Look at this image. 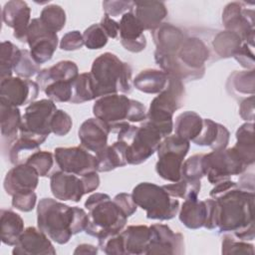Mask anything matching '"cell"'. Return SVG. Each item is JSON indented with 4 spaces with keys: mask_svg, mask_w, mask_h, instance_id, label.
Instances as JSON below:
<instances>
[{
    "mask_svg": "<svg viewBox=\"0 0 255 255\" xmlns=\"http://www.w3.org/2000/svg\"><path fill=\"white\" fill-rule=\"evenodd\" d=\"M209 195L215 201V229L243 241L254 240V192L227 179L216 183Z\"/></svg>",
    "mask_w": 255,
    "mask_h": 255,
    "instance_id": "6da1fadb",
    "label": "cell"
},
{
    "mask_svg": "<svg viewBox=\"0 0 255 255\" xmlns=\"http://www.w3.org/2000/svg\"><path fill=\"white\" fill-rule=\"evenodd\" d=\"M88 213L53 198H42L37 206V225L58 244H66L72 235L86 230Z\"/></svg>",
    "mask_w": 255,
    "mask_h": 255,
    "instance_id": "7a4b0ae2",
    "label": "cell"
},
{
    "mask_svg": "<svg viewBox=\"0 0 255 255\" xmlns=\"http://www.w3.org/2000/svg\"><path fill=\"white\" fill-rule=\"evenodd\" d=\"M88 209V224L86 233L96 237L98 242L122 232L128 217L117 203L106 193L91 194L85 202Z\"/></svg>",
    "mask_w": 255,
    "mask_h": 255,
    "instance_id": "3957f363",
    "label": "cell"
},
{
    "mask_svg": "<svg viewBox=\"0 0 255 255\" xmlns=\"http://www.w3.org/2000/svg\"><path fill=\"white\" fill-rule=\"evenodd\" d=\"M91 78L97 99L112 94H129L132 90V70L117 55L106 52L97 57L91 68Z\"/></svg>",
    "mask_w": 255,
    "mask_h": 255,
    "instance_id": "277c9868",
    "label": "cell"
},
{
    "mask_svg": "<svg viewBox=\"0 0 255 255\" xmlns=\"http://www.w3.org/2000/svg\"><path fill=\"white\" fill-rule=\"evenodd\" d=\"M145 106L125 95L112 94L96 100L93 106L95 118L105 122L116 132L125 123H141L146 120Z\"/></svg>",
    "mask_w": 255,
    "mask_h": 255,
    "instance_id": "5b68a950",
    "label": "cell"
},
{
    "mask_svg": "<svg viewBox=\"0 0 255 255\" xmlns=\"http://www.w3.org/2000/svg\"><path fill=\"white\" fill-rule=\"evenodd\" d=\"M118 139L126 144L128 164L137 165L146 161L158 148L162 136L145 121L139 127L125 123L117 131Z\"/></svg>",
    "mask_w": 255,
    "mask_h": 255,
    "instance_id": "8992f818",
    "label": "cell"
},
{
    "mask_svg": "<svg viewBox=\"0 0 255 255\" xmlns=\"http://www.w3.org/2000/svg\"><path fill=\"white\" fill-rule=\"evenodd\" d=\"M131 195L134 203L145 210L148 219L170 220L179 211V201L157 184L140 182L133 187Z\"/></svg>",
    "mask_w": 255,
    "mask_h": 255,
    "instance_id": "52a82bcc",
    "label": "cell"
},
{
    "mask_svg": "<svg viewBox=\"0 0 255 255\" xmlns=\"http://www.w3.org/2000/svg\"><path fill=\"white\" fill-rule=\"evenodd\" d=\"M57 107L50 99H42L28 105L22 116L19 136L35 140L40 145L51 131V120Z\"/></svg>",
    "mask_w": 255,
    "mask_h": 255,
    "instance_id": "ba28073f",
    "label": "cell"
},
{
    "mask_svg": "<svg viewBox=\"0 0 255 255\" xmlns=\"http://www.w3.org/2000/svg\"><path fill=\"white\" fill-rule=\"evenodd\" d=\"M190 148V141L175 134L164 137L156 152L158 160L155 164L156 173L164 180L176 182L181 178L183 159Z\"/></svg>",
    "mask_w": 255,
    "mask_h": 255,
    "instance_id": "9c48e42d",
    "label": "cell"
},
{
    "mask_svg": "<svg viewBox=\"0 0 255 255\" xmlns=\"http://www.w3.org/2000/svg\"><path fill=\"white\" fill-rule=\"evenodd\" d=\"M202 165L204 175L213 185L229 179L232 175L244 173L248 167L234 147L203 153Z\"/></svg>",
    "mask_w": 255,
    "mask_h": 255,
    "instance_id": "30bf717a",
    "label": "cell"
},
{
    "mask_svg": "<svg viewBox=\"0 0 255 255\" xmlns=\"http://www.w3.org/2000/svg\"><path fill=\"white\" fill-rule=\"evenodd\" d=\"M222 23L227 31L239 35L242 41L254 47V10L244 2H230L222 12Z\"/></svg>",
    "mask_w": 255,
    "mask_h": 255,
    "instance_id": "8fae6325",
    "label": "cell"
},
{
    "mask_svg": "<svg viewBox=\"0 0 255 255\" xmlns=\"http://www.w3.org/2000/svg\"><path fill=\"white\" fill-rule=\"evenodd\" d=\"M27 43L32 58L41 66L52 59L58 47L59 38L57 33L48 29L40 18H34L28 27Z\"/></svg>",
    "mask_w": 255,
    "mask_h": 255,
    "instance_id": "7c38bea8",
    "label": "cell"
},
{
    "mask_svg": "<svg viewBox=\"0 0 255 255\" xmlns=\"http://www.w3.org/2000/svg\"><path fill=\"white\" fill-rule=\"evenodd\" d=\"M55 160L60 170L82 176L97 171V157L81 146L57 147L54 150Z\"/></svg>",
    "mask_w": 255,
    "mask_h": 255,
    "instance_id": "4fadbf2b",
    "label": "cell"
},
{
    "mask_svg": "<svg viewBox=\"0 0 255 255\" xmlns=\"http://www.w3.org/2000/svg\"><path fill=\"white\" fill-rule=\"evenodd\" d=\"M179 220L189 229L205 227L215 229V201L213 198L198 200V198L185 199L179 210Z\"/></svg>",
    "mask_w": 255,
    "mask_h": 255,
    "instance_id": "5bb4252c",
    "label": "cell"
},
{
    "mask_svg": "<svg viewBox=\"0 0 255 255\" xmlns=\"http://www.w3.org/2000/svg\"><path fill=\"white\" fill-rule=\"evenodd\" d=\"M39 85L30 79L11 77L0 81V104L20 107L35 102Z\"/></svg>",
    "mask_w": 255,
    "mask_h": 255,
    "instance_id": "9a60e30c",
    "label": "cell"
},
{
    "mask_svg": "<svg viewBox=\"0 0 255 255\" xmlns=\"http://www.w3.org/2000/svg\"><path fill=\"white\" fill-rule=\"evenodd\" d=\"M211 56V48L203 38L188 34L174 54L179 63L192 71H205V63Z\"/></svg>",
    "mask_w": 255,
    "mask_h": 255,
    "instance_id": "2e32d148",
    "label": "cell"
},
{
    "mask_svg": "<svg viewBox=\"0 0 255 255\" xmlns=\"http://www.w3.org/2000/svg\"><path fill=\"white\" fill-rule=\"evenodd\" d=\"M150 228V241L145 254H183L184 237L173 232L169 226L161 223L152 224Z\"/></svg>",
    "mask_w": 255,
    "mask_h": 255,
    "instance_id": "e0dca14e",
    "label": "cell"
},
{
    "mask_svg": "<svg viewBox=\"0 0 255 255\" xmlns=\"http://www.w3.org/2000/svg\"><path fill=\"white\" fill-rule=\"evenodd\" d=\"M14 255H55L56 249L49 236L39 228L27 227L12 250Z\"/></svg>",
    "mask_w": 255,
    "mask_h": 255,
    "instance_id": "ac0fdd59",
    "label": "cell"
},
{
    "mask_svg": "<svg viewBox=\"0 0 255 255\" xmlns=\"http://www.w3.org/2000/svg\"><path fill=\"white\" fill-rule=\"evenodd\" d=\"M39 182V174L34 167L27 163L14 165L4 178L3 187L7 194L14 196L21 193L33 192Z\"/></svg>",
    "mask_w": 255,
    "mask_h": 255,
    "instance_id": "d6986e66",
    "label": "cell"
},
{
    "mask_svg": "<svg viewBox=\"0 0 255 255\" xmlns=\"http://www.w3.org/2000/svg\"><path fill=\"white\" fill-rule=\"evenodd\" d=\"M2 20L14 29L13 36L22 43H27V32L31 22V9L25 1L11 0L2 9Z\"/></svg>",
    "mask_w": 255,
    "mask_h": 255,
    "instance_id": "ffe728a7",
    "label": "cell"
},
{
    "mask_svg": "<svg viewBox=\"0 0 255 255\" xmlns=\"http://www.w3.org/2000/svg\"><path fill=\"white\" fill-rule=\"evenodd\" d=\"M50 188L52 194L63 201L79 202L86 194L81 177L76 174L58 170L50 176Z\"/></svg>",
    "mask_w": 255,
    "mask_h": 255,
    "instance_id": "44dd1931",
    "label": "cell"
},
{
    "mask_svg": "<svg viewBox=\"0 0 255 255\" xmlns=\"http://www.w3.org/2000/svg\"><path fill=\"white\" fill-rule=\"evenodd\" d=\"M184 99L185 89L183 82L168 76L166 87L151 101L149 110H155L173 116L174 112L183 106Z\"/></svg>",
    "mask_w": 255,
    "mask_h": 255,
    "instance_id": "7402d4cb",
    "label": "cell"
},
{
    "mask_svg": "<svg viewBox=\"0 0 255 255\" xmlns=\"http://www.w3.org/2000/svg\"><path fill=\"white\" fill-rule=\"evenodd\" d=\"M120 38L122 46L131 53H139L146 47V39L143 28L132 13L127 12L119 22Z\"/></svg>",
    "mask_w": 255,
    "mask_h": 255,
    "instance_id": "603a6c76",
    "label": "cell"
},
{
    "mask_svg": "<svg viewBox=\"0 0 255 255\" xmlns=\"http://www.w3.org/2000/svg\"><path fill=\"white\" fill-rule=\"evenodd\" d=\"M110 127L97 118L86 120L78 130L81 145L90 151L97 153L108 145Z\"/></svg>",
    "mask_w": 255,
    "mask_h": 255,
    "instance_id": "cb8c5ba5",
    "label": "cell"
},
{
    "mask_svg": "<svg viewBox=\"0 0 255 255\" xmlns=\"http://www.w3.org/2000/svg\"><path fill=\"white\" fill-rule=\"evenodd\" d=\"M132 13L143 30L153 31L163 23L167 16V9L161 1H133Z\"/></svg>",
    "mask_w": 255,
    "mask_h": 255,
    "instance_id": "d4e9b609",
    "label": "cell"
},
{
    "mask_svg": "<svg viewBox=\"0 0 255 255\" xmlns=\"http://www.w3.org/2000/svg\"><path fill=\"white\" fill-rule=\"evenodd\" d=\"M22 117L18 107L0 104L1 141L3 152H7L10 145L19 137Z\"/></svg>",
    "mask_w": 255,
    "mask_h": 255,
    "instance_id": "484cf974",
    "label": "cell"
},
{
    "mask_svg": "<svg viewBox=\"0 0 255 255\" xmlns=\"http://www.w3.org/2000/svg\"><path fill=\"white\" fill-rule=\"evenodd\" d=\"M229 130L210 119H203V127L199 135L192 140L196 145L209 146L212 150L224 149L229 142Z\"/></svg>",
    "mask_w": 255,
    "mask_h": 255,
    "instance_id": "4316f807",
    "label": "cell"
},
{
    "mask_svg": "<svg viewBox=\"0 0 255 255\" xmlns=\"http://www.w3.org/2000/svg\"><path fill=\"white\" fill-rule=\"evenodd\" d=\"M151 36L156 47L155 50L174 55L187 34L174 25L162 23L156 29L151 31Z\"/></svg>",
    "mask_w": 255,
    "mask_h": 255,
    "instance_id": "83f0119b",
    "label": "cell"
},
{
    "mask_svg": "<svg viewBox=\"0 0 255 255\" xmlns=\"http://www.w3.org/2000/svg\"><path fill=\"white\" fill-rule=\"evenodd\" d=\"M79 76V69L75 62L70 60L60 61L54 66L43 69L37 75L36 82L39 85L41 91L51 83L60 82V81H67L73 82Z\"/></svg>",
    "mask_w": 255,
    "mask_h": 255,
    "instance_id": "f1b7e54d",
    "label": "cell"
},
{
    "mask_svg": "<svg viewBox=\"0 0 255 255\" xmlns=\"http://www.w3.org/2000/svg\"><path fill=\"white\" fill-rule=\"evenodd\" d=\"M153 55L155 63L162 72L182 82L199 80L205 74V71H192L185 68L181 63L178 62L174 55L166 54L157 50L154 51Z\"/></svg>",
    "mask_w": 255,
    "mask_h": 255,
    "instance_id": "f546056e",
    "label": "cell"
},
{
    "mask_svg": "<svg viewBox=\"0 0 255 255\" xmlns=\"http://www.w3.org/2000/svg\"><path fill=\"white\" fill-rule=\"evenodd\" d=\"M124 239L125 254H145L150 241V228L146 225H130L121 232Z\"/></svg>",
    "mask_w": 255,
    "mask_h": 255,
    "instance_id": "4dcf8cb0",
    "label": "cell"
},
{
    "mask_svg": "<svg viewBox=\"0 0 255 255\" xmlns=\"http://www.w3.org/2000/svg\"><path fill=\"white\" fill-rule=\"evenodd\" d=\"M97 171L108 172L118 167L128 164L126 159V144L122 140L115 141L112 145H107L96 153Z\"/></svg>",
    "mask_w": 255,
    "mask_h": 255,
    "instance_id": "1f68e13d",
    "label": "cell"
},
{
    "mask_svg": "<svg viewBox=\"0 0 255 255\" xmlns=\"http://www.w3.org/2000/svg\"><path fill=\"white\" fill-rule=\"evenodd\" d=\"M168 82V75L161 70L145 69L140 71L132 80L134 88L145 94H159Z\"/></svg>",
    "mask_w": 255,
    "mask_h": 255,
    "instance_id": "d6a6232c",
    "label": "cell"
},
{
    "mask_svg": "<svg viewBox=\"0 0 255 255\" xmlns=\"http://www.w3.org/2000/svg\"><path fill=\"white\" fill-rule=\"evenodd\" d=\"M24 231L22 217L10 209L0 211V232L2 243L14 246Z\"/></svg>",
    "mask_w": 255,
    "mask_h": 255,
    "instance_id": "836d02e7",
    "label": "cell"
},
{
    "mask_svg": "<svg viewBox=\"0 0 255 255\" xmlns=\"http://www.w3.org/2000/svg\"><path fill=\"white\" fill-rule=\"evenodd\" d=\"M255 71H235L233 72L226 83V90L234 98H247L254 96L255 92Z\"/></svg>",
    "mask_w": 255,
    "mask_h": 255,
    "instance_id": "e575fe53",
    "label": "cell"
},
{
    "mask_svg": "<svg viewBox=\"0 0 255 255\" xmlns=\"http://www.w3.org/2000/svg\"><path fill=\"white\" fill-rule=\"evenodd\" d=\"M236 144L233 146L247 166L255 161V143H254V124L245 123L236 130Z\"/></svg>",
    "mask_w": 255,
    "mask_h": 255,
    "instance_id": "d590c367",
    "label": "cell"
},
{
    "mask_svg": "<svg viewBox=\"0 0 255 255\" xmlns=\"http://www.w3.org/2000/svg\"><path fill=\"white\" fill-rule=\"evenodd\" d=\"M203 119L192 111H186L177 116L173 125L175 135L188 141L195 139L201 132Z\"/></svg>",
    "mask_w": 255,
    "mask_h": 255,
    "instance_id": "8d00e7d4",
    "label": "cell"
},
{
    "mask_svg": "<svg viewBox=\"0 0 255 255\" xmlns=\"http://www.w3.org/2000/svg\"><path fill=\"white\" fill-rule=\"evenodd\" d=\"M243 43L239 35L234 32L218 31L211 41V50H213L217 59H227L234 57Z\"/></svg>",
    "mask_w": 255,
    "mask_h": 255,
    "instance_id": "74e56055",
    "label": "cell"
},
{
    "mask_svg": "<svg viewBox=\"0 0 255 255\" xmlns=\"http://www.w3.org/2000/svg\"><path fill=\"white\" fill-rule=\"evenodd\" d=\"M38 150H40V144L38 142L27 137L19 136L8 148L7 155L9 161L17 165L26 163L28 158Z\"/></svg>",
    "mask_w": 255,
    "mask_h": 255,
    "instance_id": "f35d334b",
    "label": "cell"
},
{
    "mask_svg": "<svg viewBox=\"0 0 255 255\" xmlns=\"http://www.w3.org/2000/svg\"><path fill=\"white\" fill-rule=\"evenodd\" d=\"M97 99L95 86L90 73H82L72 84V98L70 103L83 104Z\"/></svg>",
    "mask_w": 255,
    "mask_h": 255,
    "instance_id": "ab89813d",
    "label": "cell"
},
{
    "mask_svg": "<svg viewBox=\"0 0 255 255\" xmlns=\"http://www.w3.org/2000/svg\"><path fill=\"white\" fill-rule=\"evenodd\" d=\"M20 50L16 45L9 41L1 43L0 48V80L11 78L14 65L20 54Z\"/></svg>",
    "mask_w": 255,
    "mask_h": 255,
    "instance_id": "60d3db41",
    "label": "cell"
},
{
    "mask_svg": "<svg viewBox=\"0 0 255 255\" xmlns=\"http://www.w3.org/2000/svg\"><path fill=\"white\" fill-rule=\"evenodd\" d=\"M162 187L172 197L191 199L197 198L200 192L201 183L200 181H189L184 178H180L178 181L162 185Z\"/></svg>",
    "mask_w": 255,
    "mask_h": 255,
    "instance_id": "b9f144b4",
    "label": "cell"
},
{
    "mask_svg": "<svg viewBox=\"0 0 255 255\" xmlns=\"http://www.w3.org/2000/svg\"><path fill=\"white\" fill-rule=\"evenodd\" d=\"M39 18L42 23L54 33L61 31L66 23V13L64 9L57 4L44 7Z\"/></svg>",
    "mask_w": 255,
    "mask_h": 255,
    "instance_id": "7bdbcfd3",
    "label": "cell"
},
{
    "mask_svg": "<svg viewBox=\"0 0 255 255\" xmlns=\"http://www.w3.org/2000/svg\"><path fill=\"white\" fill-rule=\"evenodd\" d=\"M41 71L40 65H38L31 56V53L27 49H21L17 61L14 65L13 72L23 79H30Z\"/></svg>",
    "mask_w": 255,
    "mask_h": 255,
    "instance_id": "ee69618b",
    "label": "cell"
},
{
    "mask_svg": "<svg viewBox=\"0 0 255 255\" xmlns=\"http://www.w3.org/2000/svg\"><path fill=\"white\" fill-rule=\"evenodd\" d=\"M202 157L203 153H197L184 160L181 168V178L189 181H200L204 176Z\"/></svg>",
    "mask_w": 255,
    "mask_h": 255,
    "instance_id": "f6af8a7d",
    "label": "cell"
},
{
    "mask_svg": "<svg viewBox=\"0 0 255 255\" xmlns=\"http://www.w3.org/2000/svg\"><path fill=\"white\" fill-rule=\"evenodd\" d=\"M54 160L55 157L50 151L38 150L28 158L26 163L34 167L39 176L46 177L50 174V171L54 165Z\"/></svg>",
    "mask_w": 255,
    "mask_h": 255,
    "instance_id": "bcb514c9",
    "label": "cell"
},
{
    "mask_svg": "<svg viewBox=\"0 0 255 255\" xmlns=\"http://www.w3.org/2000/svg\"><path fill=\"white\" fill-rule=\"evenodd\" d=\"M74 82V81H73ZM73 82L60 81L49 84L45 89L44 93L54 103H67L72 98V84Z\"/></svg>",
    "mask_w": 255,
    "mask_h": 255,
    "instance_id": "7dc6e473",
    "label": "cell"
},
{
    "mask_svg": "<svg viewBox=\"0 0 255 255\" xmlns=\"http://www.w3.org/2000/svg\"><path fill=\"white\" fill-rule=\"evenodd\" d=\"M222 254H249L254 255V246L237 239L233 234H225L221 243Z\"/></svg>",
    "mask_w": 255,
    "mask_h": 255,
    "instance_id": "c3c4849f",
    "label": "cell"
},
{
    "mask_svg": "<svg viewBox=\"0 0 255 255\" xmlns=\"http://www.w3.org/2000/svg\"><path fill=\"white\" fill-rule=\"evenodd\" d=\"M83 39L84 45L88 49L97 50L102 49L107 45L109 37L100 24H93L84 31Z\"/></svg>",
    "mask_w": 255,
    "mask_h": 255,
    "instance_id": "681fc988",
    "label": "cell"
},
{
    "mask_svg": "<svg viewBox=\"0 0 255 255\" xmlns=\"http://www.w3.org/2000/svg\"><path fill=\"white\" fill-rule=\"evenodd\" d=\"M73 126L72 118L63 110H57L51 120V131L58 136L66 135Z\"/></svg>",
    "mask_w": 255,
    "mask_h": 255,
    "instance_id": "f907efd6",
    "label": "cell"
},
{
    "mask_svg": "<svg viewBox=\"0 0 255 255\" xmlns=\"http://www.w3.org/2000/svg\"><path fill=\"white\" fill-rule=\"evenodd\" d=\"M133 1H124V0H112V1H104L103 9L105 14L113 17H122L127 12L132 10Z\"/></svg>",
    "mask_w": 255,
    "mask_h": 255,
    "instance_id": "816d5d0a",
    "label": "cell"
},
{
    "mask_svg": "<svg viewBox=\"0 0 255 255\" xmlns=\"http://www.w3.org/2000/svg\"><path fill=\"white\" fill-rule=\"evenodd\" d=\"M99 247L104 253L108 255L125 254L124 239L121 232L105 239L102 242H99Z\"/></svg>",
    "mask_w": 255,
    "mask_h": 255,
    "instance_id": "f5cc1de1",
    "label": "cell"
},
{
    "mask_svg": "<svg viewBox=\"0 0 255 255\" xmlns=\"http://www.w3.org/2000/svg\"><path fill=\"white\" fill-rule=\"evenodd\" d=\"M37 201L36 193H21L12 196V206L22 212H29L34 209Z\"/></svg>",
    "mask_w": 255,
    "mask_h": 255,
    "instance_id": "db71d44e",
    "label": "cell"
},
{
    "mask_svg": "<svg viewBox=\"0 0 255 255\" xmlns=\"http://www.w3.org/2000/svg\"><path fill=\"white\" fill-rule=\"evenodd\" d=\"M84 46L83 34L74 30L66 33L60 42V48L64 51H76Z\"/></svg>",
    "mask_w": 255,
    "mask_h": 255,
    "instance_id": "11a10c76",
    "label": "cell"
},
{
    "mask_svg": "<svg viewBox=\"0 0 255 255\" xmlns=\"http://www.w3.org/2000/svg\"><path fill=\"white\" fill-rule=\"evenodd\" d=\"M253 47L249 46L246 43H243L239 50L234 55V59L245 69L254 70V53Z\"/></svg>",
    "mask_w": 255,
    "mask_h": 255,
    "instance_id": "9f6ffc18",
    "label": "cell"
},
{
    "mask_svg": "<svg viewBox=\"0 0 255 255\" xmlns=\"http://www.w3.org/2000/svg\"><path fill=\"white\" fill-rule=\"evenodd\" d=\"M113 200L117 203V205L122 209V211L126 214L127 217L131 216L136 212L137 205L134 203L132 199V195L126 192H121L117 194Z\"/></svg>",
    "mask_w": 255,
    "mask_h": 255,
    "instance_id": "6f0895ef",
    "label": "cell"
},
{
    "mask_svg": "<svg viewBox=\"0 0 255 255\" xmlns=\"http://www.w3.org/2000/svg\"><path fill=\"white\" fill-rule=\"evenodd\" d=\"M239 115L244 121L253 123V120H254V96L244 98L240 102Z\"/></svg>",
    "mask_w": 255,
    "mask_h": 255,
    "instance_id": "680465c9",
    "label": "cell"
},
{
    "mask_svg": "<svg viewBox=\"0 0 255 255\" xmlns=\"http://www.w3.org/2000/svg\"><path fill=\"white\" fill-rule=\"evenodd\" d=\"M99 24L101 25V27L103 28V30L105 31V33L109 38L115 39L118 37L119 31H120L119 22H117L116 20H114L113 18L105 14Z\"/></svg>",
    "mask_w": 255,
    "mask_h": 255,
    "instance_id": "91938a15",
    "label": "cell"
},
{
    "mask_svg": "<svg viewBox=\"0 0 255 255\" xmlns=\"http://www.w3.org/2000/svg\"><path fill=\"white\" fill-rule=\"evenodd\" d=\"M81 178L84 183L86 194L95 191L100 186V176L97 171H92V172L86 173V174L82 175Z\"/></svg>",
    "mask_w": 255,
    "mask_h": 255,
    "instance_id": "94428289",
    "label": "cell"
},
{
    "mask_svg": "<svg viewBox=\"0 0 255 255\" xmlns=\"http://www.w3.org/2000/svg\"><path fill=\"white\" fill-rule=\"evenodd\" d=\"M237 184L240 188H242L244 190L254 192V176H253V173L243 174L239 178V183H237Z\"/></svg>",
    "mask_w": 255,
    "mask_h": 255,
    "instance_id": "6125c7cd",
    "label": "cell"
},
{
    "mask_svg": "<svg viewBox=\"0 0 255 255\" xmlns=\"http://www.w3.org/2000/svg\"><path fill=\"white\" fill-rule=\"evenodd\" d=\"M98 248L91 244H80L74 251V254H97Z\"/></svg>",
    "mask_w": 255,
    "mask_h": 255,
    "instance_id": "be15d7a7",
    "label": "cell"
}]
</instances>
